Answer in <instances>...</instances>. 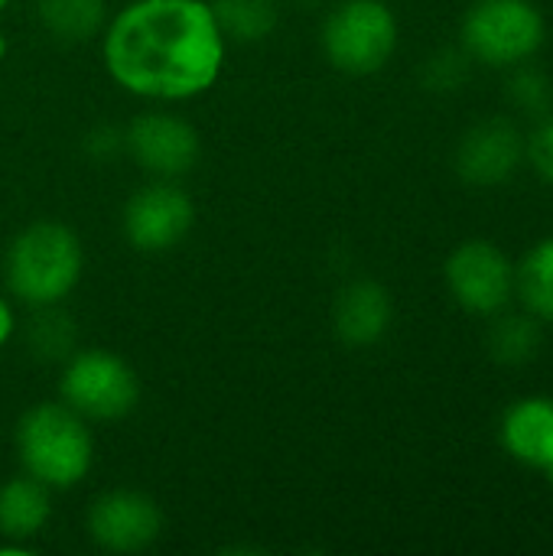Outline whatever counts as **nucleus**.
<instances>
[{"label":"nucleus","instance_id":"f257e3e1","mask_svg":"<svg viewBox=\"0 0 553 556\" xmlns=\"http://www.w3.org/2000/svg\"><path fill=\"white\" fill-rule=\"evenodd\" d=\"M225 36L209 0H134L104 23V68L130 94L189 101L225 65Z\"/></svg>","mask_w":553,"mask_h":556},{"label":"nucleus","instance_id":"f03ea898","mask_svg":"<svg viewBox=\"0 0 553 556\" xmlns=\"http://www.w3.org/2000/svg\"><path fill=\"white\" fill-rule=\"evenodd\" d=\"M85 251L78 235L62 222H33L7 248L3 274L10 293L33 306H59L81 280Z\"/></svg>","mask_w":553,"mask_h":556},{"label":"nucleus","instance_id":"7ed1b4c3","mask_svg":"<svg viewBox=\"0 0 553 556\" xmlns=\"http://www.w3.org/2000/svg\"><path fill=\"white\" fill-rule=\"evenodd\" d=\"M16 459L26 476L52 492L75 489L95 463L88 420L62 401L29 407L16 424Z\"/></svg>","mask_w":553,"mask_h":556},{"label":"nucleus","instance_id":"20e7f679","mask_svg":"<svg viewBox=\"0 0 553 556\" xmlns=\"http://www.w3.org/2000/svg\"><path fill=\"white\" fill-rule=\"evenodd\" d=\"M544 36L548 23L535 0H473L460 26L466 55L489 68H512L535 59Z\"/></svg>","mask_w":553,"mask_h":556},{"label":"nucleus","instance_id":"39448f33","mask_svg":"<svg viewBox=\"0 0 553 556\" xmlns=\"http://www.w3.org/2000/svg\"><path fill=\"white\" fill-rule=\"evenodd\" d=\"M398 49V16L385 0H342L323 23V52L345 75H375Z\"/></svg>","mask_w":553,"mask_h":556},{"label":"nucleus","instance_id":"423d86ee","mask_svg":"<svg viewBox=\"0 0 553 556\" xmlns=\"http://www.w3.org/2000/svg\"><path fill=\"white\" fill-rule=\"evenodd\" d=\"M59 394L85 420H121L140 401V378L108 349H78L62 368Z\"/></svg>","mask_w":553,"mask_h":556},{"label":"nucleus","instance_id":"0eeeda50","mask_svg":"<svg viewBox=\"0 0 553 556\" xmlns=\"http://www.w3.org/2000/svg\"><path fill=\"white\" fill-rule=\"evenodd\" d=\"M443 280L450 296L473 316H495L515 300V264L486 238L456 244L447 257Z\"/></svg>","mask_w":553,"mask_h":556},{"label":"nucleus","instance_id":"6e6552de","mask_svg":"<svg viewBox=\"0 0 553 556\" xmlns=\"http://www.w3.org/2000/svg\"><path fill=\"white\" fill-rule=\"evenodd\" d=\"M196 225V205L173 179H153L137 189L121 212V231L140 254L173 251Z\"/></svg>","mask_w":553,"mask_h":556},{"label":"nucleus","instance_id":"1a4fd4ad","mask_svg":"<svg viewBox=\"0 0 553 556\" xmlns=\"http://www.w3.org/2000/svg\"><path fill=\"white\" fill-rule=\"evenodd\" d=\"M163 534L160 505L137 489H114L91 502L88 538L108 554H137L156 544Z\"/></svg>","mask_w":553,"mask_h":556},{"label":"nucleus","instance_id":"9d476101","mask_svg":"<svg viewBox=\"0 0 553 556\" xmlns=\"http://www.w3.org/2000/svg\"><path fill=\"white\" fill-rule=\"evenodd\" d=\"M525 163V134L508 117H486L473 124L453 156L456 176L473 189L508 182Z\"/></svg>","mask_w":553,"mask_h":556},{"label":"nucleus","instance_id":"9b49d317","mask_svg":"<svg viewBox=\"0 0 553 556\" xmlns=\"http://www.w3.org/2000/svg\"><path fill=\"white\" fill-rule=\"evenodd\" d=\"M130 156L153 179H179L199 160V134L186 117L147 111L121 137Z\"/></svg>","mask_w":553,"mask_h":556},{"label":"nucleus","instance_id":"f8f14e48","mask_svg":"<svg viewBox=\"0 0 553 556\" xmlns=\"http://www.w3.org/2000/svg\"><path fill=\"white\" fill-rule=\"evenodd\" d=\"M394 319L391 293L378 280H352L332 303V329L352 349L378 345Z\"/></svg>","mask_w":553,"mask_h":556},{"label":"nucleus","instance_id":"ddd939ff","mask_svg":"<svg viewBox=\"0 0 553 556\" xmlns=\"http://www.w3.org/2000/svg\"><path fill=\"white\" fill-rule=\"evenodd\" d=\"M499 440L515 463L544 472L553 463V397L515 401L502 414Z\"/></svg>","mask_w":553,"mask_h":556},{"label":"nucleus","instance_id":"4468645a","mask_svg":"<svg viewBox=\"0 0 553 556\" xmlns=\"http://www.w3.org/2000/svg\"><path fill=\"white\" fill-rule=\"evenodd\" d=\"M52 518V489L33 476H16L0 485V538L29 544Z\"/></svg>","mask_w":553,"mask_h":556},{"label":"nucleus","instance_id":"2eb2a0df","mask_svg":"<svg viewBox=\"0 0 553 556\" xmlns=\"http://www.w3.org/2000/svg\"><path fill=\"white\" fill-rule=\"evenodd\" d=\"M492 326L486 332V352L495 365L502 368H521L528 362H535L541 355L544 345V323L538 316H531L528 309L512 313L502 309L495 316H489Z\"/></svg>","mask_w":553,"mask_h":556},{"label":"nucleus","instance_id":"dca6fc26","mask_svg":"<svg viewBox=\"0 0 553 556\" xmlns=\"http://www.w3.org/2000/svg\"><path fill=\"white\" fill-rule=\"evenodd\" d=\"M36 16L42 29L59 42H88L104 33L108 3L104 0H36Z\"/></svg>","mask_w":553,"mask_h":556},{"label":"nucleus","instance_id":"f3484780","mask_svg":"<svg viewBox=\"0 0 553 556\" xmlns=\"http://www.w3.org/2000/svg\"><path fill=\"white\" fill-rule=\"evenodd\" d=\"M515 296L531 316L553 326V235L531 244L515 264Z\"/></svg>","mask_w":553,"mask_h":556},{"label":"nucleus","instance_id":"a211bd4d","mask_svg":"<svg viewBox=\"0 0 553 556\" xmlns=\"http://www.w3.org/2000/svg\"><path fill=\"white\" fill-rule=\"evenodd\" d=\"M215 23L225 39L261 42L277 26V0H212Z\"/></svg>","mask_w":553,"mask_h":556},{"label":"nucleus","instance_id":"6ab92c4d","mask_svg":"<svg viewBox=\"0 0 553 556\" xmlns=\"http://www.w3.org/2000/svg\"><path fill=\"white\" fill-rule=\"evenodd\" d=\"M505 98L515 111L528 117H548L553 114V81L544 68H535L531 59L508 68Z\"/></svg>","mask_w":553,"mask_h":556},{"label":"nucleus","instance_id":"aec40b11","mask_svg":"<svg viewBox=\"0 0 553 556\" xmlns=\"http://www.w3.org/2000/svg\"><path fill=\"white\" fill-rule=\"evenodd\" d=\"M36 323L29 326V349L39 358H68L75 349V329L72 319L65 313H59V306H42L36 309Z\"/></svg>","mask_w":553,"mask_h":556},{"label":"nucleus","instance_id":"412c9836","mask_svg":"<svg viewBox=\"0 0 553 556\" xmlns=\"http://www.w3.org/2000/svg\"><path fill=\"white\" fill-rule=\"evenodd\" d=\"M469 65H473V59L466 55V49H440L427 59L424 81L430 91H456L466 85Z\"/></svg>","mask_w":553,"mask_h":556},{"label":"nucleus","instance_id":"4be33fe9","mask_svg":"<svg viewBox=\"0 0 553 556\" xmlns=\"http://www.w3.org/2000/svg\"><path fill=\"white\" fill-rule=\"evenodd\" d=\"M525 160L535 166V173L553 186V114L541 117L531 137H525Z\"/></svg>","mask_w":553,"mask_h":556},{"label":"nucleus","instance_id":"5701e85b","mask_svg":"<svg viewBox=\"0 0 553 556\" xmlns=\"http://www.w3.org/2000/svg\"><path fill=\"white\" fill-rule=\"evenodd\" d=\"M13 332H16V316H13V306H10V300L0 293V349L13 339Z\"/></svg>","mask_w":553,"mask_h":556},{"label":"nucleus","instance_id":"b1692460","mask_svg":"<svg viewBox=\"0 0 553 556\" xmlns=\"http://www.w3.org/2000/svg\"><path fill=\"white\" fill-rule=\"evenodd\" d=\"M3 55H7V39L0 36V59H3Z\"/></svg>","mask_w":553,"mask_h":556},{"label":"nucleus","instance_id":"393cba45","mask_svg":"<svg viewBox=\"0 0 553 556\" xmlns=\"http://www.w3.org/2000/svg\"><path fill=\"white\" fill-rule=\"evenodd\" d=\"M544 472H548V479H551V485H553V463L548 466V469H544Z\"/></svg>","mask_w":553,"mask_h":556},{"label":"nucleus","instance_id":"a878e982","mask_svg":"<svg viewBox=\"0 0 553 556\" xmlns=\"http://www.w3.org/2000/svg\"><path fill=\"white\" fill-rule=\"evenodd\" d=\"M7 7H10V0H0V13H3Z\"/></svg>","mask_w":553,"mask_h":556}]
</instances>
